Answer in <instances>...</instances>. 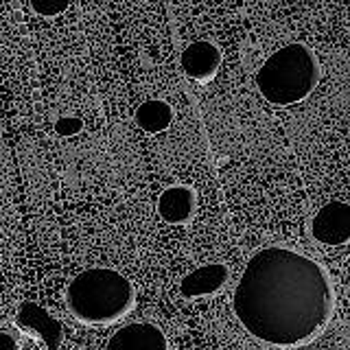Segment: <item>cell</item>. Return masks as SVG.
<instances>
[{
    "label": "cell",
    "instance_id": "5",
    "mask_svg": "<svg viewBox=\"0 0 350 350\" xmlns=\"http://www.w3.org/2000/svg\"><path fill=\"white\" fill-rule=\"evenodd\" d=\"M107 350H169V339L151 322H131L109 337Z\"/></svg>",
    "mask_w": 350,
    "mask_h": 350
},
{
    "label": "cell",
    "instance_id": "12",
    "mask_svg": "<svg viewBox=\"0 0 350 350\" xmlns=\"http://www.w3.org/2000/svg\"><path fill=\"white\" fill-rule=\"evenodd\" d=\"M68 7H70L68 3H53V0H49V3H31V9L36 11V14H40L42 18H55L64 14Z\"/></svg>",
    "mask_w": 350,
    "mask_h": 350
},
{
    "label": "cell",
    "instance_id": "3",
    "mask_svg": "<svg viewBox=\"0 0 350 350\" xmlns=\"http://www.w3.org/2000/svg\"><path fill=\"white\" fill-rule=\"evenodd\" d=\"M320 83V64L304 44L293 42L271 53L256 72V88L267 103L289 107L304 101Z\"/></svg>",
    "mask_w": 350,
    "mask_h": 350
},
{
    "label": "cell",
    "instance_id": "6",
    "mask_svg": "<svg viewBox=\"0 0 350 350\" xmlns=\"http://www.w3.org/2000/svg\"><path fill=\"white\" fill-rule=\"evenodd\" d=\"M221 51H219L217 44L200 40L193 42L184 49L182 53V70L186 77L197 83H208L215 79V75L221 68Z\"/></svg>",
    "mask_w": 350,
    "mask_h": 350
},
{
    "label": "cell",
    "instance_id": "2",
    "mask_svg": "<svg viewBox=\"0 0 350 350\" xmlns=\"http://www.w3.org/2000/svg\"><path fill=\"white\" fill-rule=\"evenodd\" d=\"M136 306V289L127 276L109 267H90L66 287V309L77 322L109 326L123 320Z\"/></svg>",
    "mask_w": 350,
    "mask_h": 350
},
{
    "label": "cell",
    "instance_id": "9",
    "mask_svg": "<svg viewBox=\"0 0 350 350\" xmlns=\"http://www.w3.org/2000/svg\"><path fill=\"white\" fill-rule=\"evenodd\" d=\"M228 276L230 271L224 262H208V265H202L186 273L180 282V293L189 300L206 298V295H213L221 289Z\"/></svg>",
    "mask_w": 350,
    "mask_h": 350
},
{
    "label": "cell",
    "instance_id": "4",
    "mask_svg": "<svg viewBox=\"0 0 350 350\" xmlns=\"http://www.w3.org/2000/svg\"><path fill=\"white\" fill-rule=\"evenodd\" d=\"M311 234L317 243L328 247H342L350 241V204L328 202L315 213Z\"/></svg>",
    "mask_w": 350,
    "mask_h": 350
},
{
    "label": "cell",
    "instance_id": "1",
    "mask_svg": "<svg viewBox=\"0 0 350 350\" xmlns=\"http://www.w3.org/2000/svg\"><path fill=\"white\" fill-rule=\"evenodd\" d=\"M337 306L335 284L322 262L298 250L269 245L245 262L232 309L245 331L271 348L313 344Z\"/></svg>",
    "mask_w": 350,
    "mask_h": 350
},
{
    "label": "cell",
    "instance_id": "11",
    "mask_svg": "<svg viewBox=\"0 0 350 350\" xmlns=\"http://www.w3.org/2000/svg\"><path fill=\"white\" fill-rule=\"evenodd\" d=\"M81 129H83V123H81V118H77V116H62L57 123H55V131H57L59 136H75V134H79Z\"/></svg>",
    "mask_w": 350,
    "mask_h": 350
},
{
    "label": "cell",
    "instance_id": "8",
    "mask_svg": "<svg viewBox=\"0 0 350 350\" xmlns=\"http://www.w3.org/2000/svg\"><path fill=\"white\" fill-rule=\"evenodd\" d=\"M197 197L191 186L175 184L162 191L158 197V215L171 226H186L195 217Z\"/></svg>",
    "mask_w": 350,
    "mask_h": 350
},
{
    "label": "cell",
    "instance_id": "13",
    "mask_svg": "<svg viewBox=\"0 0 350 350\" xmlns=\"http://www.w3.org/2000/svg\"><path fill=\"white\" fill-rule=\"evenodd\" d=\"M0 350H20L18 337L9 331H0Z\"/></svg>",
    "mask_w": 350,
    "mask_h": 350
},
{
    "label": "cell",
    "instance_id": "10",
    "mask_svg": "<svg viewBox=\"0 0 350 350\" xmlns=\"http://www.w3.org/2000/svg\"><path fill=\"white\" fill-rule=\"evenodd\" d=\"M134 120L142 131H147V134H160V131L171 127L173 109L167 101H162V98H149V101H145L136 109Z\"/></svg>",
    "mask_w": 350,
    "mask_h": 350
},
{
    "label": "cell",
    "instance_id": "7",
    "mask_svg": "<svg viewBox=\"0 0 350 350\" xmlns=\"http://www.w3.org/2000/svg\"><path fill=\"white\" fill-rule=\"evenodd\" d=\"M16 324L20 328H25L27 333L38 335L42 342L49 346V350H57L64 339L62 322L55 320L46 309H42L36 302L20 304V309L16 313Z\"/></svg>",
    "mask_w": 350,
    "mask_h": 350
}]
</instances>
